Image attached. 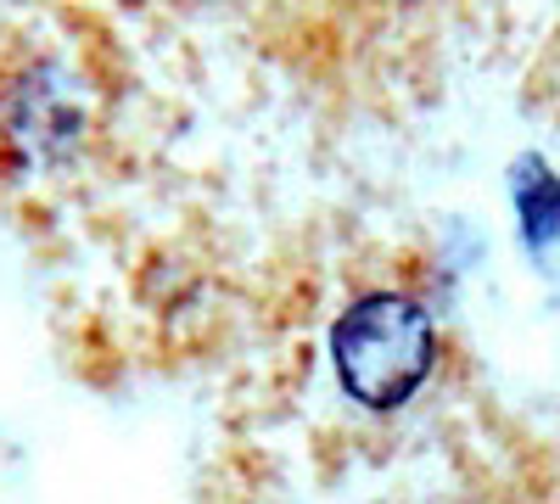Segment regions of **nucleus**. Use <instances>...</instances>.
<instances>
[{
  "label": "nucleus",
  "instance_id": "nucleus-1",
  "mask_svg": "<svg viewBox=\"0 0 560 504\" xmlns=\"http://www.w3.org/2000/svg\"><path fill=\"white\" fill-rule=\"evenodd\" d=\"M331 353L348 398H359L364 409H393L427 387L438 364V331L420 303L376 292V297H359L337 319Z\"/></svg>",
  "mask_w": 560,
  "mask_h": 504
},
{
  "label": "nucleus",
  "instance_id": "nucleus-2",
  "mask_svg": "<svg viewBox=\"0 0 560 504\" xmlns=\"http://www.w3.org/2000/svg\"><path fill=\"white\" fill-rule=\"evenodd\" d=\"M522 213H527V231L533 236H555L560 231V186L549 174H538L533 186L522 191Z\"/></svg>",
  "mask_w": 560,
  "mask_h": 504
}]
</instances>
